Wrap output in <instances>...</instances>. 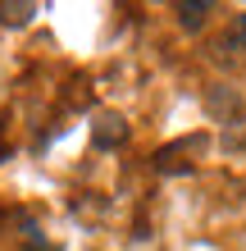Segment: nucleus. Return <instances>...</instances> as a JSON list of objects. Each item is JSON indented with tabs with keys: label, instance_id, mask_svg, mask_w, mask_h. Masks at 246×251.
Returning a JSON list of instances; mask_svg holds the SVG:
<instances>
[{
	"label": "nucleus",
	"instance_id": "5",
	"mask_svg": "<svg viewBox=\"0 0 246 251\" xmlns=\"http://www.w3.org/2000/svg\"><path fill=\"white\" fill-rule=\"evenodd\" d=\"M228 46L246 50V14H233V32H228Z\"/></svg>",
	"mask_w": 246,
	"mask_h": 251
},
{
	"label": "nucleus",
	"instance_id": "1",
	"mask_svg": "<svg viewBox=\"0 0 246 251\" xmlns=\"http://www.w3.org/2000/svg\"><path fill=\"white\" fill-rule=\"evenodd\" d=\"M91 142L100 146V151H114V146L128 142V124L119 119V114H100L96 128H91Z\"/></svg>",
	"mask_w": 246,
	"mask_h": 251
},
{
	"label": "nucleus",
	"instance_id": "3",
	"mask_svg": "<svg viewBox=\"0 0 246 251\" xmlns=\"http://www.w3.org/2000/svg\"><path fill=\"white\" fill-rule=\"evenodd\" d=\"M32 14H37L32 0H14V5H0V23L5 27H23V23H32Z\"/></svg>",
	"mask_w": 246,
	"mask_h": 251
},
{
	"label": "nucleus",
	"instance_id": "4",
	"mask_svg": "<svg viewBox=\"0 0 246 251\" xmlns=\"http://www.w3.org/2000/svg\"><path fill=\"white\" fill-rule=\"evenodd\" d=\"M187 146H196V151H201L205 142H201V137L178 142V151H187ZM155 169H160V174H187V165H182V160H173V151H160V155H155Z\"/></svg>",
	"mask_w": 246,
	"mask_h": 251
},
{
	"label": "nucleus",
	"instance_id": "2",
	"mask_svg": "<svg viewBox=\"0 0 246 251\" xmlns=\"http://www.w3.org/2000/svg\"><path fill=\"white\" fill-rule=\"evenodd\" d=\"M205 14H210V0H182L178 5V23L187 32H196V27H205Z\"/></svg>",
	"mask_w": 246,
	"mask_h": 251
}]
</instances>
